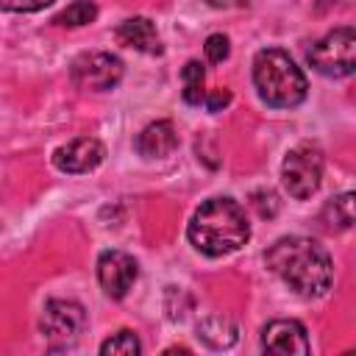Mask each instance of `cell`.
Masks as SVG:
<instances>
[{"label":"cell","mask_w":356,"mask_h":356,"mask_svg":"<svg viewBox=\"0 0 356 356\" xmlns=\"http://www.w3.org/2000/svg\"><path fill=\"white\" fill-rule=\"evenodd\" d=\"M253 83L259 97L273 108H292L306 97V75L278 47L259 50L253 58Z\"/></svg>","instance_id":"3"},{"label":"cell","mask_w":356,"mask_h":356,"mask_svg":"<svg viewBox=\"0 0 356 356\" xmlns=\"http://www.w3.org/2000/svg\"><path fill=\"white\" fill-rule=\"evenodd\" d=\"M103 156H106V147L97 139L81 136V139H72V142L56 147L53 164L61 172H89L103 161Z\"/></svg>","instance_id":"9"},{"label":"cell","mask_w":356,"mask_h":356,"mask_svg":"<svg viewBox=\"0 0 356 356\" xmlns=\"http://www.w3.org/2000/svg\"><path fill=\"white\" fill-rule=\"evenodd\" d=\"M325 214L331 217V225H337V228H350V222H353V192L337 195V197L328 203Z\"/></svg>","instance_id":"17"},{"label":"cell","mask_w":356,"mask_h":356,"mask_svg":"<svg viewBox=\"0 0 356 356\" xmlns=\"http://www.w3.org/2000/svg\"><path fill=\"white\" fill-rule=\"evenodd\" d=\"M267 267L298 295L320 298L334 281V264L328 250L309 236H281L264 253Z\"/></svg>","instance_id":"1"},{"label":"cell","mask_w":356,"mask_h":356,"mask_svg":"<svg viewBox=\"0 0 356 356\" xmlns=\"http://www.w3.org/2000/svg\"><path fill=\"white\" fill-rule=\"evenodd\" d=\"M186 236L206 256H228L248 242L250 225L236 200L211 197L192 214Z\"/></svg>","instance_id":"2"},{"label":"cell","mask_w":356,"mask_h":356,"mask_svg":"<svg viewBox=\"0 0 356 356\" xmlns=\"http://www.w3.org/2000/svg\"><path fill=\"white\" fill-rule=\"evenodd\" d=\"M203 50H206V58H209L211 64H222V61L228 58V53H231V42H228L225 33H211V36L206 39Z\"/></svg>","instance_id":"18"},{"label":"cell","mask_w":356,"mask_h":356,"mask_svg":"<svg viewBox=\"0 0 356 356\" xmlns=\"http://www.w3.org/2000/svg\"><path fill=\"white\" fill-rule=\"evenodd\" d=\"M309 64L325 78H348L356 67V33L350 25L334 28L306 50Z\"/></svg>","instance_id":"4"},{"label":"cell","mask_w":356,"mask_h":356,"mask_svg":"<svg viewBox=\"0 0 356 356\" xmlns=\"http://www.w3.org/2000/svg\"><path fill=\"white\" fill-rule=\"evenodd\" d=\"M178 147V134L170 120H156L145 125L136 136V153L145 159H164Z\"/></svg>","instance_id":"12"},{"label":"cell","mask_w":356,"mask_h":356,"mask_svg":"<svg viewBox=\"0 0 356 356\" xmlns=\"http://www.w3.org/2000/svg\"><path fill=\"white\" fill-rule=\"evenodd\" d=\"M206 100V106H209V111H220V108H225L228 103H231V92L228 89H214L209 97H203Z\"/></svg>","instance_id":"20"},{"label":"cell","mask_w":356,"mask_h":356,"mask_svg":"<svg viewBox=\"0 0 356 356\" xmlns=\"http://www.w3.org/2000/svg\"><path fill=\"white\" fill-rule=\"evenodd\" d=\"M53 0H0V8H6V11H39V8H44V6H50Z\"/></svg>","instance_id":"19"},{"label":"cell","mask_w":356,"mask_h":356,"mask_svg":"<svg viewBox=\"0 0 356 356\" xmlns=\"http://www.w3.org/2000/svg\"><path fill=\"white\" fill-rule=\"evenodd\" d=\"M95 17H97V6L92 0H75L61 14H56L53 22L56 25H64V28H81V25H89Z\"/></svg>","instance_id":"15"},{"label":"cell","mask_w":356,"mask_h":356,"mask_svg":"<svg viewBox=\"0 0 356 356\" xmlns=\"http://www.w3.org/2000/svg\"><path fill=\"white\" fill-rule=\"evenodd\" d=\"M261 350L267 353H284V356H303L309 353V337L306 328L298 320H273L261 331Z\"/></svg>","instance_id":"10"},{"label":"cell","mask_w":356,"mask_h":356,"mask_svg":"<svg viewBox=\"0 0 356 356\" xmlns=\"http://www.w3.org/2000/svg\"><path fill=\"white\" fill-rule=\"evenodd\" d=\"M209 6H214V8H245V6H250L253 0H206Z\"/></svg>","instance_id":"21"},{"label":"cell","mask_w":356,"mask_h":356,"mask_svg":"<svg viewBox=\"0 0 356 356\" xmlns=\"http://www.w3.org/2000/svg\"><path fill=\"white\" fill-rule=\"evenodd\" d=\"M181 78H184V100L189 106H200L206 92H203V81H206V72H203V64L200 61H186L184 70H181Z\"/></svg>","instance_id":"14"},{"label":"cell","mask_w":356,"mask_h":356,"mask_svg":"<svg viewBox=\"0 0 356 356\" xmlns=\"http://www.w3.org/2000/svg\"><path fill=\"white\" fill-rule=\"evenodd\" d=\"M39 328L53 350L72 348L86 328V312L75 300H47L42 309Z\"/></svg>","instance_id":"5"},{"label":"cell","mask_w":356,"mask_h":356,"mask_svg":"<svg viewBox=\"0 0 356 356\" xmlns=\"http://www.w3.org/2000/svg\"><path fill=\"white\" fill-rule=\"evenodd\" d=\"M281 181L292 197L298 200L312 197L323 181V153L312 145L292 147L281 164Z\"/></svg>","instance_id":"6"},{"label":"cell","mask_w":356,"mask_h":356,"mask_svg":"<svg viewBox=\"0 0 356 356\" xmlns=\"http://www.w3.org/2000/svg\"><path fill=\"white\" fill-rule=\"evenodd\" d=\"M114 36H117V42H120L122 47H134V50L147 53V56H159V53L164 50L156 25H153L147 17H131V19H125V22L114 31Z\"/></svg>","instance_id":"11"},{"label":"cell","mask_w":356,"mask_h":356,"mask_svg":"<svg viewBox=\"0 0 356 356\" xmlns=\"http://www.w3.org/2000/svg\"><path fill=\"white\" fill-rule=\"evenodd\" d=\"M197 337L211 348H228L236 342V325L222 314H209L197 325Z\"/></svg>","instance_id":"13"},{"label":"cell","mask_w":356,"mask_h":356,"mask_svg":"<svg viewBox=\"0 0 356 356\" xmlns=\"http://www.w3.org/2000/svg\"><path fill=\"white\" fill-rule=\"evenodd\" d=\"M139 350H142V345H139L136 334L128 331V328L117 331L114 337H108V339L100 345V353H103V356H136Z\"/></svg>","instance_id":"16"},{"label":"cell","mask_w":356,"mask_h":356,"mask_svg":"<svg viewBox=\"0 0 356 356\" xmlns=\"http://www.w3.org/2000/svg\"><path fill=\"white\" fill-rule=\"evenodd\" d=\"M136 275H139V267H136L134 256H128L122 250L100 253V259H97V281H100V286H103V292L108 298H114V300L125 298L128 289L134 286Z\"/></svg>","instance_id":"8"},{"label":"cell","mask_w":356,"mask_h":356,"mask_svg":"<svg viewBox=\"0 0 356 356\" xmlns=\"http://www.w3.org/2000/svg\"><path fill=\"white\" fill-rule=\"evenodd\" d=\"M75 86L92 89V92H106L114 89L122 78V61L111 53H83L72 61L70 70Z\"/></svg>","instance_id":"7"}]
</instances>
